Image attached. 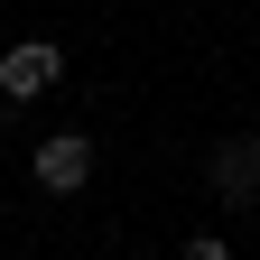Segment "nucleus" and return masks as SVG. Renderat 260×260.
I'll use <instances>...</instances> for the list:
<instances>
[{
	"label": "nucleus",
	"mask_w": 260,
	"mask_h": 260,
	"mask_svg": "<svg viewBox=\"0 0 260 260\" xmlns=\"http://www.w3.org/2000/svg\"><path fill=\"white\" fill-rule=\"evenodd\" d=\"M186 260H233V242H223V233H195V242H186Z\"/></svg>",
	"instance_id": "4"
},
{
	"label": "nucleus",
	"mask_w": 260,
	"mask_h": 260,
	"mask_svg": "<svg viewBox=\"0 0 260 260\" xmlns=\"http://www.w3.org/2000/svg\"><path fill=\"white\" fill-rule=\"evenodd\" d=\"M205 186H214V205H260V140H251V130L214 140V158H205Z\"/></svg>",
	"instance_id": "2"
},
{
	"label": "nucleus",
	"mask_w": 260,
	"mask_h": 260,
	"mask_svg": "<svg viewBox=\"0 0 260 260\" xmlns=\"http://www.w3.org/2000/svg\"><path fill=\"white\" fill-rule=\"evenodd\" d=\"M56 75H65V47L56 38H10L0 47V103H38V93H56Z\"/></svg>",
	"instance_id": "1"
},
{
	"label": "nucleus",
	"mask_w": 260,
	"mask_h": 260,
	"mask_svg": "<svg viewBox=\"0 0 260 260\" xmlns=\"http://www.w3.org/2000/svg\"><path fill=\"white\" fill-rule=\"evenodd\" d=\"M28 168H38L47 195H84V186H93V140H84V130H47Z\"/></svg>",
	"instance_id": "3"
}]
</instances>
